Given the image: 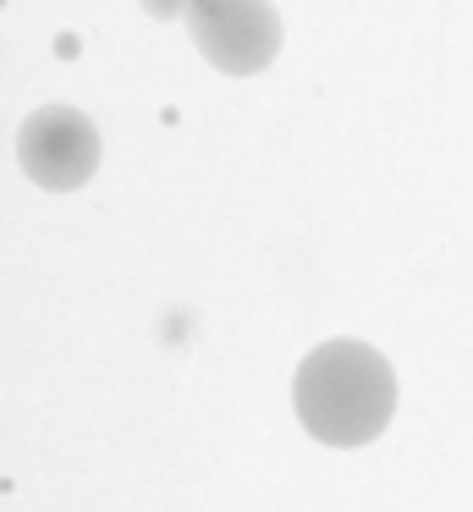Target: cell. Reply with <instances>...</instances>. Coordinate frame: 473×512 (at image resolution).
Segmentation results:
<instances>
[{"label":"cell","mask_w":473,"mask_h":512,"mask_svg":"<svg viewBox=\"0 0 473 512\" xmlns=\"http://www.w3.org/2000/svg\"><path fill=\"white\" fill-rule=\"evenodd\" d=\"M292 408L303 430L325 446H363L391 424L396 413V375L391 358L369 342L330 336L303 353L292 375Z\"/></svg>","instance_id":"1"},{"label":"cell","mask_w":473,"mask_h":512,"mask_svg":"<svg viewBox=\"0 0 473 512\" xmlns=\"http://www.w3.org/2000/svg\"><path fill=\"white\" fill-rule=\"evenodd\" d=\"M187 39L226 78H259L281 56V12L270 0H193Z\"/></svg>","instance_id":"2"},{"label":"cell","mask_w":473,"mask_h":512,"mask_svg":"<svg viewBox=\"0 0 473 512\" xmlns=\"http://www.w3.org/2000/svg\"><path fill=\"white\" fill-rule=\"evenodd\" d=\"M0 6H6V0H0Z\"/></svg>","instance_id":"5"},{"label":"cell","mask_w":473,"mask_h":512,"mask_svg":"<svg viewBox=\"0 0 473 512\" xmlns=\"http://www.w3.org/2000/svg\"><path fill=\"white\" fill-rule=\"evenodd\" d=\"M138 6L154 17V23H176V17H187V6H193V0H138Z\"/></svg>","instance_id":"4"},{"label":"cell","mask_w":473,"mask_h":512,"mask_svg":"<svg viewBox=\"0 0 473 512\" xmlns=\"http://www.w3.org/2000/svg\"><path fill=\"white\" fill-rule=\"evenodd\" d=\"M99 160H105V138H99L94 116H83L77 105H39L33 116H22L17 166L33 188L77 193L83 182H94Z\"/></svg>","instance_id":"3"}]
</instances>
